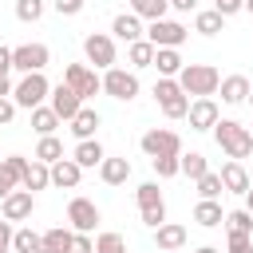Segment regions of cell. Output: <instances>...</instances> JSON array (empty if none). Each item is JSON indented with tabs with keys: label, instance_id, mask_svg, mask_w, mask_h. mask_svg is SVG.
I'll list each match as a JSON object with an SVG mask.
<instances>
[{
	"label": "cell",
	"instance_id": "17",
	"mask_svg": "<svg viewBox=\"0 0 253 253\" xmlns=\"http://www.w3.org/2000/svg\"><path fill=\"white\" fill-rule=\"evenodd\" d=\"M79 178H83V166H79L75 158H59V162H51V186H59V190H75Z\"/></svg>",
	"mask_w": 253,
	"mask_h": 253
},
{
	"label": "cell",
	"instance_id": "46",
	"mask_svg": "<svg viewBox=\"0 0 253 253\" xmlns=\"http://www.w3.org/2000/svg\"><path fill=\"white\" fill-rule=\"evenodd\" d=\"M12 237H16L12 221H0V253H12Z\"/></svg>",
	"mask_w": 253,
	"mask_h": 253
},
{
	"label": "cell",
	"instance_id": "42",
	"mask_svg": "<svg viewBox=\"0 0 253 253\" xmlns=\"http://www.w3.org/2000/svg\"><path fill=\"white\" fill-rule=\"evenodd\" d=\"M67 253H95L91 233H75V237H71V245H67Z\"/></svg>",
	"mask_w": 253,
	"mask_h": 253
},
{
	"label": "cell",
	"instance_id": "9",
	"mask_svg": "<svg viewBox=\"0 0 253 253\" xmlns=\"http://www.w3.org/2000/svg\"><path fill=\"white\" fill-rule=\"evenodd\" d=\"M83 55H87V63H95V67H115V36L111 32H91V36H83Z\"/></svg>",
	"mask_w": 253,
	"mask_h": 253
},
{
	"label": "cell",
	"instance_id": "30",
	"mask_svg": "<svg viewBox=\"0 0 253 253\" xmlns=\"http://www.w3.org/2000/svg\"><path fill=\"white\" fill-rule=\"evenodd\" d=\"M130 12L142 16V20H166L170 0H130Z\"/></svg>",
	"mask_w": 253,
	"mask_h": 253
},
{
	"label": "cell",
	"instance_id": "37",
	"mask_svg": "<svg viewBox=\"0 0 253 253\" xmlns=\"http://www.w3.org/2000/svg\"><path fill=\"white\" fill-rule=\"evenodd\" d=\"M16 20H24V24L43 20V0H16Z\"/></svg>",
	"mask_w": 253,
	"mask_h": 253
},
{
	"label": "cell",
	"instance_id": "27",
	"mask_svg": "<svg viewBox=\"0 0 253 253\" xmlns=\"http://www.w3.org/2000/svg\"><path fill=\"white\" fill-rule=\"evenodd\" d=\"M154 67H158V75H170V79H178V71H182L186 63H182L178 47H154Z\"/></svg>",
	"mask_w": 253,
	"mask_h": 253
},
{
	"label": "cell",
	"instance_id": "13",
	"mask_svg": "<svg viewBox=\"0 0 253 253\" xmlns=\"http://www.w3.org/2000/svg\"><path fill=\"white\" fill-rule=\"evenodd\" d=\"M47 107H51L63 123H71V119L79 115V107H83V95H79L75 87H67V83H55L51 95H47Z\"/></svg>",
	"mask_w": 253,
	"mask_h": 253
},
{
	"label": "cell",
	"instance_id": "35",
	"mask_svg": "<svg viewBox=\"0 0 253 253\" xmlns=\"http://www.w3.org/2000/svg\"><path fill=\"white\" fill-rule=\"evenodd\" d=\"M95 253H126V237L115 233V229H107V233L95 237Z\"/></svg>",
	"mask_w": 253,
	"mask_h": 253
},
{
	"label": "cell",
	"instance_id": "43",
	"mask_svg": "<svg viewBox=\"0 0 253 253\" xmlns=\"http://www.w3.org/2000/svg\"><path fill=\"white\" fill-rule=\"evenodd\" d=\"M51 8H55L59 16H79V12H83V0H51Z\"/></svg>",
	"mask_w": 253,
	"mask_h": 253
},
{
	"label": "cell",
	"instance_id": "24",
	"mask_svg": "<svg viewBox=\"0 0 253 253\" xmlns=\"http://www.w3.org/2000/svg\"><path fill=\"white\" fill-rule=\"evenodd\" d=\"M194 221H198L202 229H217V225L225 221V213H221L217 198H202V202L194 206Z\"/></svg>",
	"mask_w": 253,
	"mask_h": 253
},
{
	"label": "cell",
	"instance_id": "5",
	"mask_svg": "<svg viewBox=\"0 0 253 253\" xmlns=\"http://www.w3.org/2000/svg\"><path fill=\"white\" fill-rule=\"evenodd\" d=\"M134 198H138V213H142V221H146L150 229H158V225L166 221V202H162L158 182H142V186L134 190Z\"/></svg>",
	"mask_w": 253,
	"mask_h": 253
},
{
	"label": "cell",
	"instance_id": "10",
	"mask_svg": "<svg viewBox=\"0 0 253 253\" xmlns=\"http://www.w3.org/2000/svg\"><path fill=\"white\" fill-rule=\"evenodd\" d=\"M146 40H150L154 47H182V43L190 40V32H186L178 20H150V24H146Z\"/></svg>",
	"mask_w": 253,
	"mask_h": 253
},
{
	"label": "cell",
	"instance_id": "38",
	"mask_svg": "<svg viewBox=\"0 0 253 253\" xmlns=\"http://www.w3.org/2000/svg\"><path fill=\"white\" fill-rule=\"evenodd\" d=\"M198 194H202V198H217V194H225V186H221V174L206 170V174L198 178Z\"/></svg>",
	"mask_w": 253,
	"mask_h": 253
},
{
	"label": "cell",
	"instance_id": "39",
	"mask_svg": "<svg viewBox=\"0 0 253 253\" xmlns=\"http://www.w3.org/2000/svg\"><path fill=\"white\" fill-rule=\"evenodd\" d=\"M71 237H75V229H63V225H55V229H47V233H43V241H47L51 249H59V253H67Z\"/></svg>",
	"mask_w": 253,
	"mask_h": 253
},
{
	"label": "cell",
	"instance_id": "16",
	"mask_svg": "<svg viewBox=\"0 0 253 253\" xmlns=\"http://www.w3.org/2000/svg\"><path fill=\"white\" fill-rule=\"evenodd\" d=\"M111 36H115V40H123V43H134V40H142V36H146V28H142V16H134V12H119V16L111 20Z\"/></svg>",
	"mask_w": 253,
	"mask_h": 253
},
{
	"label": "cell",
	"instance_id": "4",
	"mask_svg": "<svg viewBox=\"0 0 253 253\" xmlns=\"http://www.w3.org/2000/svg\"><path fill=\"white\" fill-rule=\"evenodd\" d=\"M47 95H51V83L43 79V71L20 75V83H16V91H12L16 107H24V111H36V107H43V99H47Z\"/></svg>",
	"mask_w": 253,
	"mask_h": 253
},
{
	"label": "cell",
	"instance_id": "1",
	"mask_svg": "<svg viewBox=\"0 0 253 253\" xmlns=\"http://www.w3.org/2000/svg\"><path fill=\"white\" fill-rule=\"evenodd\" d=\"M213 138H217V146H221L233 162H241V158L253 154V130L241 126L237 119H217V123H213Z\"/></svg>",
	"mask_w": 253,
	"mask_h": 253
},
{
	"label": "cell",
	"instance_id": "18",
	"mask_svg": "<svg viewBox=\"0 0 253 253\" xmlns=\"http://www.w3.org/2000/svg\"><path fill=\"white\" fill-rule=\"evenodd\" d=\"M71 158H75L83 170H99V162L107 158V150H103V142H99V138H83V142H75Z\"/></svg>",
	"mask_w": 253,
	"mask_h": 253
},
{
	"label": "cell",
	"instance_id": "44",
	"mask_svg": "<svg viewBox=\"0 0 253 253\" xmlns=\"http://www.w3.org/2000/svg\"><path fill=\"white\" fill-rule=\"evenodd\" d=\"M213 8L229 20V16H237V12H245V0H213Z\"/></svg>",
	"mask_w": 253,
	"mask_h": 253
},
{
	"label": "cell",
	"instance_id": "40",
	"mask_svg": "<svg viewBox=\"0 0 253 253\" xmlns=\"http://www.w3.org/2000/svg\"><path fill=\"white\" fill-rule=\"evenodd\" d=\"M16 186H20V174H16V170H12V166L0 158V202H4V198H8Z\"/></svg>",
	"mask_w": 253,
	"mask_h": 253
},
{
	"label": "cell",
	"instance_id": "7",
	"mask_svg": "<svg viewBox=\"0 0 253 253\" xmlns=\"http://www.w3.org/2000/svg\"><path fill=\"white\" fill-rule=\"evenodd\" d=\"M103 91L119 103H130L138 95V71H126V67H107L103 75Z\"/></svg>",
	"mask_w": 253,
	"mask_h": 253
},
{
	"label": "cell",
	"instance_id": "52",
	"mask_svg": "<svg viewBox=\"0 0 253 253\" xmlns=\"http://www.w3.org/2000/svg\"><path fill=\"white\" fill-rule=\"evenodd\" d=\"M249 103H253V91H249Z\"/></svg>",
	"mask_w": 253,
	"mask_h": 253
},
{
	"label": "cell",
	"instance_id": "32",
	"mask_svg": "<svg viewBox=\"0 0 253 253\" xmlns=\"http://www.w3.org/2000/svg\"><path fill=\"white\" fill-rule=\"evenodd\" d=\"M40 241H43V233H36L32 225H20L16 237H12V253H36Z\"/></svg>",
	"mask_w": 253,
	"mask_h": 253
},
{
	"label": "cell",
	"instance_id": "51",
	"mask_svg": "<svg viewBox=\"0 0 253 253\" xmlns=\"http://www.w3.org/2000/svg\"><path fill=\"white\" fill-rule=\"evenodd\" d=\"M245 12H253V0H245Z\"/></svg>",
	"mask_w": 253,
	"mask_h": 253
},
{
	"label": "cell",
	"instance_id": "50",
	"mask_svg": "<svg viewBox=\"0 0 253 253\" xmlns=\"http://www.w3.org/2000/svg\"><path fill=\"white\" fill-rule=\"evenodd\" d=\"M245 210L253 213V186H249V194H245Z\"/></svg>",
	"mask_w": 253,
	"mask_h": 253
},
{
	"label": "cell",
	"instance_id": "47",
	"mask_svg": "<svg viewBox=\"0 0 253 253\" xmlns=\"http://www.w3.org/2000/svg\"><path fill=\"white\" fill-rule=\"evenodd\" d=\"M0 75H12V47L0 43Z\"/></svg>",
	"mask_w": 253,
	"mask_h": 253
},
{
	"label": "cell",
	"instance_id": "48",
	"mask_svg": "<svg viewBox=\"0 0 253 253\" xmlns=\"http://www.w3.org/2000/svg\"><path fill=\"white\" fill-rule=\"evenodd\" d=\"M174 12H198V0H170Z\"/></svg>",
	"mask_w": 253,
	"mask_h": 253
},
{
	"label": "cell",
	"instance_id": "8",
	"mask_svg": "<svg viewBox=\"0 0 253 253\" xmlns=\"http://www.w3.org/2000/svg\"><path fill=\"white\" fill-rule=\"evenodd\" d=\"M138 146H142V154L146 158H162V154H182V138L174 134V130H166V126H150L142 138H138Z\"/></svg>",
	"mask_w": 253,
	"mask_h": 253
},
{
	"label": "cell",
	"instance_id": "34",
	"mask_svg": "<svg viewBox=\"0 0 253 253\" xmlns=\"http://www.w3.org/2000/svg\"><path fill=\"white\" fill-rule=\"evenodd\" d=\"M225 229L229 233H253V213L241 206V210H229L225 213Z\"/></svg>",
	"mask_w": 253,
	"mask_h": 253
},
{
	"label": "cell",
	"instance_id": "21",
	"mask_svg": "<svg viewBox=\"0 0 253 253\" xmlns=\"http://www.w3.org/2000/svg\"><path fill=\"white\" fill-rule=\"evenodd\" d=\"M217 91H221V103L237 107V103H249V91H253V87H249V79H245V75H225Z\"/></svg>",
	"mask_w": 253,
	"mask_h": 253
},
{
	"label": "cell",
	"instance_id": "22",
	"mask_svg": "<svg viewBox=\"0 0 253 253\" xmlns=\"http://www.w3.org/2000/svg\"><path fill=\"white\" fill-rule=\"evenodd\" d=\"M99 123H103V119H99V111L83 103V107H79V115L71 119V134H75L79 142H83V138H95V130H99Z\"/></svg>",
	"mask_w": 253,
	"mask_h": 253
},
{
	"label": "cell",
	"instance_id": "45",
	"mask_svg": "<svg viewBox=\"0 0 253 253\" xmlns=\"http://www.w3.org/2000/svg\"><path fill=\"white\" fill-rule=\"evenodd\" d=\"M16 111H20L16 99H0V126H8V123L16 119Z\"/></svg>",
	"mask_w": 253,
	"mask_h": 253
},
{
	"label": "cell",
	"instance_id": "31",
	"mask_svg": "<svg viewBox=\"0 0 253 253\" xmlns=\"http://www.w3.org/2000/svg\"><path fill=\"white\" fill-rule=\"evenodd\" d=\"M59 123H63V119H59L51 107H36V111H32V130H36V134H55Z\"/></svg>",
	"mask_w": 253,
	"mask_h": 253
},
{
	"label": "cell",
	"instance_id": "41",
	"mask_svg": "<svg viewBox=\"0 0 253 253\" xmlns=\"http://www.w3.org/2000/svg\"><path fill=\"white\" fill-rule=\"evenodd\" d=\"M229 253H253V233H229Z\"/></svg>",
	"mask_w": 253,
	"mask_h": 253
},
{
	"label": "cell",
	"instance_id": "2",
	"mask_svg": "<svg viewBox=\"0 0 253 253\" xmlns=\"http://www.w3.org/2000/svg\"><path fill=\"white\" fill-rule=\"evenodd\" d=\"M178 83H182L186 95L206 99V95H217V87H221V71H217L213 63H186V67L178 71Z\"/></svg>",
	"mask_w": 253,
	"mask_h": 253
},
{
	"label": "cell",
	"instance_id": "3",
	"mask_svg": "<svg viewBox=\"0 0 253 253\" xmlns=\"http://www.w3.org/2000/svg\"><path fill=\"white\" fill-rule=\"evenodd\" d=\"M154 103L162 107L166 119H186V115H190V95H186L182 83L170 79V75H158V83H154Z\"/></svg>",
	"mask_w": 253,
	"mask_h": 253
},
{
	"label": "cell",
	"instance_id": "25",
	"mask_svg": "<svg viewBox=\"0 0 253 253\" xmlns=\"http://www.w3.org/2000/svg\"><path fill=\"white\" fill-rule=\"evenodd\" d=\"M126 59H130V71H142V67H154V43L142 36L134 43H126Z\"/></svg>",
	"mask_w": 253,
	"mask_h": 253
},
{
	"label": "cell",
	"instance_id": "6",
	"mask_svg": "<svg viewBox=\"0 0 253 253\" xmlns=\"http://www.w3.org/2000/svg\"><path fill=\"white\" fill-rule=\"evenodd\" d=\"M51 63V51H47V43H20V47H12V71H20V75H32V71H43Z\"/></svg>",
	"mask_w": 253,
	"mask_h": 253
},
{
	"label": "cell",
	"instance_id": "28",
	"mask_svg": "<svg viewBox=\"0 0 253 253\" xmlns=\"http://www.w3.org/2000/svg\"><path fill=\"white\" fill-rule=\"evenodd\" d=\"M221 24H225V16H221L217 8L194 12V32H198V36H217V32H221Z\"/></svg>",
	"mask_w": 253,
	"mask_h": 253
},
{
	"label": "cell",
	"instance_id": "15",
	"mask_svg": "<svg viewBox=\"0 0 253 253\" xmlns=\"http://www.w3.org/2000/svg\"><path fill=\"white\" fill-rule=\"evenodd\" d=\"M190 130H213V123L221 119V111H217V103H213V95H206V99H190Z\"/></svg>",
	"mask_w": 253,
	"mask_h": 253
},
{
	"label": "cell",
	"instance_id": "23",
	"mask_svg": "<svg viewBox=\"0 0 253 253\" xmlns=\"http://www.w3.org/2000/svg\"><path fill=\"white\" fill-rule=\"evenodd\" d=\"M20 186L32 190V194H36V190H47V186H51V166L40 162V158H32L28 170H24V182H20Z\"/></svg>",
	"mask_w": 253,
	"mask_h": 253
},
{
	"label": "cell",
	"instance_id": "11",
	"mask_svg": "<svg viewBox=\"0 0 253 253\" xmlns=\"http://www.w3.org/2000/svg\"><path fill=\"white\" fill-rule=\"evenodd\" d=\"M63 83H67V87H75V91L83 95V103H87L91 95H99V91H103V79H99L87 63H67V67H63Z\"/></svg>",
	"mask_w": 253,
	"mask_h": 253
},
{
	"label": "cell",
	"instance_id": "14",
	"mask_svg": "<svg viewBox=\"0 0 253 253\" xmlns=\"http://www.w3.org/2000/svg\"><path fill=\"white\" fill-rule=\"evenodd\" d=\"M36 210V194L32 190H12L4 202H0V217L4 221H28Z\"/></svg>",
	"mask_w": 253,
	"mask_h": 253
},
{
	"label": "cell",
	"instance_id": "19",
	"mask_svg": "<svg viewBox=\"0 0 253 253\" xmlns=\"http://www.w3.org/2000/svg\"><path fill=\"white\" fill-rule=\"evenodd\" d=\"M217 174H221V186H225L229 194H241V198H245V194H249V186H253V182H249V174H245V166H241V162H233V158H229Z\"/></svg>",
	"mask_w": 253,
	"mask_h": 253
},
{
	"label": "cell",
	"instance_id": "29",
	"mask_svg": "<svg viewBox=\"0 0 253 253\" xmlns=\"http://www.w3.org/2000/svg\"><path fill=\"white\" fill-rule=\"evenodd\" d=\"M32 158H40V162H47V166H51V162H59V158H63V142H59L55 134H40V142H36V154H32Z\"/></svg>",
	"mask_w": 253,
	"mask_h": 253
},
{
	"label": "cell",
	"instance_id": "36",
	"mask_svg": "<svg viewBox=\"0 0 253 253\" xmlns=\"http://www.w3.org/2000/svg\"><path fill=\"white\" fill-rule=\"evenodd\" d=\"M206 170H210V166H206V154H198V150H190V154H186V150H182V174H186V178H194V182H198Z\"/></svg>",
	"mask_w": 253,
	"mask_h": 253
},
{
	"label": "cell",
	"instance_id": "26",
	"mask_svg": "<svg viewBox=\"0 0 253 253\" xmlns=\"http://www.w3.org/2000/svg\"><path fill=\"white\" fill-rule=\"evenodd\" d=\"M99 178H103L107 186H123V182L130 178V162H126V158H103V162H99Z\"/></svg>",
	"mask_w": 253,
	"mask_h": 253
},
{
	"label": "cell",
	"instance_id": "33",
	"mask_svg": "<svg viewBox=\"0 0 253 253\" xmlns=\"http://www.w3.org/2000/svg\"><path fill=\"white\" fill-rule=\"evenodd\" d=\"M154 174L158 178H178L182 174V154H162V158H150Z\"/></svg>",
	"mask_w": 253,
	"mask_h": 253
},
{
	"label": "cell",
	"instance_id": "12",
	"mask_svg": "<svg viewBox=\"0 0 253 253\" xmlns=\"http://www.w3.org/2000/svg\"><path fill=\"white\" fill-rule=\"evenodd\" d=\"M67 221H71L75 233H91V229L103 221V213H99V206H95L91 198H71V202H67Z\"/></svg>",
	"mask_w": 253,
	"mask_h": 253
},
{
	"label": "cell",
	"instance_id": "49",
	"mask_svg": "<svg viewBox=\"0 0 253 253\" xmlns=\"http://www.w3.org/2000/svg\"><path fill=\"white\" fill-rule=\"evenodd\" d=\"M194 253H221V249H213V245H198Z\"/></svg>",
	"mask_w": 253,
	"mask_h": 253
},
{
	"label": "cell",
	"instance_id": "20",
	"mask_svg": "<svg viewBox=\"0 0 253 253\" xmlns=\"http://www.w3.org/2000/svg\"><path fill=\"white\" fill-rule=\"evenodd\" d=\"M154 245H158L162 253L182 249V245H186V225H178V221H162V225L154 229Z\"/></svg>",
	"mask_w": 253,
	"mask_h": 253
}]
</instances>
